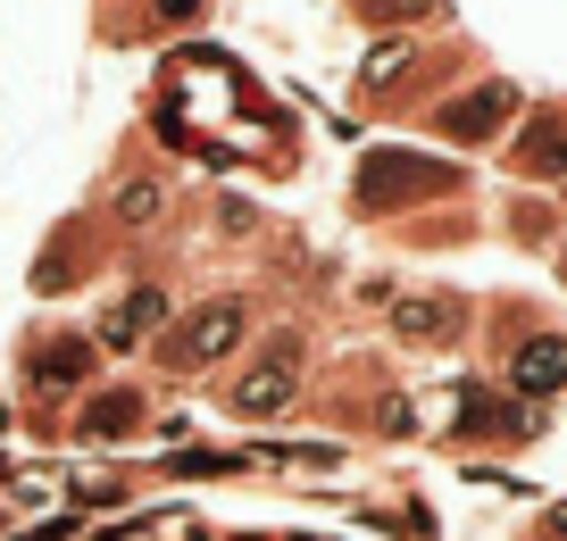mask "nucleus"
Returning <instances> with one entry per match:
<instances>
[{"label":"nucleus","instance_id":"obj_3","mask_svg":"<svg viewBox=\"0 0 567 541\" xmlns=\"http://www.w3.org/2000/svg\"><path fill=\"white\" fill-rule=\"evenodd\" d=\"M509 384L526 392V400H550V392H567V342H559V333H534V342L517 350Z\"/></svg>","mask_w":567,"mask_h":541},{"label":"nucleus","instance_id":"obj_8","mask_svg":"<svg viewBox=\"0 0 567 541\" xmlns=\"http://www.w3.org/2000/svg\"><path fill=\"white\" fill-rule=\"evenodd\" d=\"M125 425H134V400H101V408H92V434H125Z\"/></svg>","mask_w":567,"mask_h":541},{"label":"nucleus","instance_id":"obj_5","mask_svg":"<svg viewBox=\"0 0 567 541\" xmlns=\"http://www.w3.org/2000/svg\"><path fill=\"white\" fill-rule=\"evenodd\" d=\"M392 325H401V342H451L460 333V300H401Z\"/></svg>","mask_w":567,"mask_h":541},{"label":"nucleus","instance_id":"obj_1","mask_svg":"<svg viewBox=\"0 0 567 541\" xmlns=\"http://www.w3.org/2000/svg\"><path fill=\"white\" fill-rule=\"evenodd\" d=\"M234 342H243V309H234V300H217V309H193V316L176 325L167 358H176V367H209V358H226Z\"/></svg>","mask_w":567,"mask_h":541},{"label":"nucleus","instance_id":"obj_2","mask_svg":"<svg viewBox=\"0 0 567 541\" xmlns=\"http://www.w3.org/2000/svg\"><path fill=\"white\" fill-rule=\"evenodd\" d=\"M292 375H301V350H292V342H276V350L259 358V367L243 375L234 408H243V417H267V408H284V400H292Z\"/></svg>","mask_w":567,"mask_h":541},{"label":"nucleus","instance_id":"obj_6","mask_svg":"<svg viewBox=\"0 0 567 541\" xmlns=\"http://www.w3.org/2000/svg\"><path fill=\"white\" fill-rule=\"evenodd\" d=\"M84 367H92L84 342H51V350L34 358V384H68V375H84Z\"/></svg>","mask_w":567,"mask_h":541},{"label":"nucleus","instance_id":"obj_7","mask_svg":"<svg viewBox=\"0 0 567 541\" xmlns=\"http://www.w3.org/2000/svg\"><path fill=\"white\" fill-rule=\"evenodd\" d=\"M526 167H543V175H559V167H567V134H534V150H526Z\"/></svg>","mask_w":567,"mask_h":541},{"label":"nucleus","instance_id":"obj_4","mask_svg":"<svg viewBox=\"0 0 567 541\" xmlns=\"http://www.w3.org/2000/svg\"><path fill=\"white\" fill-rule=\"evenodd\" d=\"M159 325H167V300H159V292H125L117 309H109L101 342H109V350H134L142 333H159Z\"/></svg>","mask_w":567,"mask_h":541},{"label":"nucleus","instance_id":"obj_9","mask_svg":"<svg viewBox=\"0 0 567 541\" xmlns=\"http://www.w3.org/2000/svg\"><path fill=\"white\" fill-rule=\"evenodd\" d=\"M193 9H200V0H159V18H193Z\"/></svg>","mask_w":567,"mask_h":541}]
</instances>
